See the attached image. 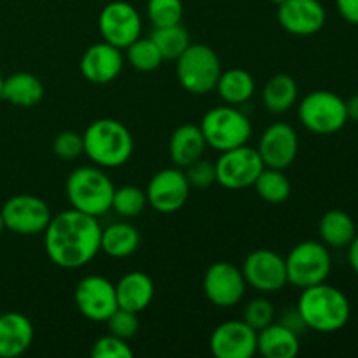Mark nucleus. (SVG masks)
I'll list each match as a JSON object with an SVG mask.
<instances>
[{
	"label": "nucleus",
	"instance_id": "f257e3e1",
	"mask_svg": "<svg viewBox=\"0 0 358 358\" xmlns=\"http://www.w3.org/2000/svg\"><path fill=\"white\" fill-rule=\"evenodd\" d=\"M101 226L96 217L76 208L51 217L44 231L49 261L63 269H79L100 254Z\"/></svg>",
	"mask_w": 358,
	"mask_h": 358
},
{
	"label": "nucleus",
	"instance_id": "7c9ffc66",
	"mask_svg": "<svg viewBox=\"0 0 358 358\" xmlns=\"http://www.w3.org/2000/svg\"><path fill=\"white\" fill-rule=\"evenodd\" d=\"M126 58H128L129 65L140 72H154L161 66L164 62L163 55L154 44L152 38H136L133 44L126 48Z\"/></svg>",
	"mask_w": 358,
	"mask_h": 358
},
{
	"label": "nucleus",
	"instance_id": "c85d7f7f",
	"mask_svg": "<svg viewBox=\"0 0 358 358\" xmlns=\"http://www.w3.org/2000/svg\"><path fill=\"white\" fill-rule=\"evenodd\" d=\"M254 187L259 198L269 205H282L290 198V192H292V185L283 170L268 166L261 171L257 180L254 182Z\"/></svg>",
	"mask_w": 358,
	"mask_h": 358
},
{
	"label": "nucleus",
	"instance_id": "2eb2a0df",
	"mask_svg": "<svg viewBox=\"0 0 358 358\" xmlns=\"http://www.w3.org/2000/svg\"><path fill=\"white\" fill-rule=\"evenodd\" d=\"M147 205L159 213H175L187 203L191 185L178 166L164 168L150 178L145 189Z\"/></svg>",
	"mask_w": 358,
	"mask_h": 358
},
{
	"label": "nucleus",
	"instance_id": "4468645a",
	"mask_svg": "<svg viewBox=\"0 0 358 358\" xmlns=\"http://www.w3.org/2000/svg\"><path fill=\"white\" fill-rule=\"evenodd\" d=\"M247 287L241 268H236L227 261L212 264L203 276V290L206 299L217 308L236 306L243 299Z\"/></svg>",
	"mask_w": 358,
	"mask_h": 358
},
{
	"label": "nucleus",
	"instance_id": "a19ab883",
	"mask_svg": "<svg viewBox=\"0 0 358 358\" xmlns=\"http://www.w3.org/2000/svg\"><path fill=\"white\" fill-rule=\"evenodd\" d=\"M348 262L353 271H355V275L358 276V234L353 238L352 243L348 245Z\"/></svg>",
	"mask_w": 358,
	"mask_h": 358
},
{
	"label": "nucleus",
	"instance_id": "58836bf2",
	"mask_svg": "<svg viewBox=\"0 0 358 358\" xmlns=\"http://www.w3.org/2000/svg\"><path fill=\"white\" fill-rule=\"evenodd\" d=\"M278 322L282 325H285L287 329H290V331H292V332H296L297 336H301V334H303V332H306V329H308L297 308H294V310H285V311H283L282 318H280Z\"/></svg>",
	"mask_w": 358,
	"mask_h": 358
},
{
	"label": "nucleus",
	"instance_id": "cd10ccee",
	"mask_svg": "<svg viewBox=\"0 0 358 358\" xmlns=\"http://www.w3.org/2000/svg\"><path fill=\"white\" fill-rule=\"evenodd\" d=\"M215 91L227 105H243L254 96L255 80L243 69H231L220 73Z\"/></svg>",
	"mask_w": 358,
	"mask_h": 358
},
{
	"label": "nucleus",
	"instance_id": "79ce46f5",
	"mask_svg": "<svg viewBox=\"0 0 358 358\" xmlns=\"http://www.w3.org/2000/svg\"><path fill=\"white\" fill-rule=\"evenodd\" d=\"M346 114H348V119L358 122V94H353L346 100Z\"/></svg>",
	"mask_w": 358,
	"mask_h": 358
},
{
	"label": "nucleus",
	"instance_id": "9d476101",
	"mask_svg": "<svg viewBox=\"0 0 358 358\" xmlns=\"http://www.w3.org/2000/svg\"><path fill=\"white\" fill-rule=\"evenodd\" d=\"M6 229L21 236H35L44 233L51 220V210L44 199L31 194L13 196L0 210Z\"/></svg>",
	"mask_w": 358,
	"mask_h": 358
},
{
	"label": "nucleus",
	"instance_id": "6e6552de",
	"mask_svg": "<svg viewBox=\"0 0 358 358\" xmlns=\"http://www.w3.org/2000/svg\"><path fill=\"white\" fill-rule=\"evenodd\" d=\"M287 282L297 289L324 283L332 271V257L327 245L320 241H303L285 257Z\"/></svg>",
	"mask_w": 358,
	"mask_h": 358
},
{
	"label": "nucleus",
	"instance_id": "4c0bfd02",
	"mask_svg": "<svg viewBox=\"0 0 358 358\" xmlns=\"http://www.w3.org/2000/svg\"><path fill=\"white\" fill-rule=\"evenodd\" d=\"M52 152L63 161H73L84 154L83 135L76 131H62L52 142Z\"/></svg>",
	"mask_w": 358,
	"mask_h": 358
},
{
	"label": "nucleus",
	"instance_id": "a878e982",
	"mask_svg": "<svg viewBox=\"0 0 358 358\" xmlns=\"http://www.w3.org/2000/svg\"><path fill=\"white\" fill-rule=\"evenodd\" d=\"M322 243L331 248L348 247L357 236V227L352 217L343 210H329L318 224Z\"/></svg>",
	"mask_w": 358,
	"mask_h": 358
},
{
	"label": "nucleus",
	"instance_id": "39448f33",
	"mask_svg": "<svg viewBox=\"0 0 358 358\" xmlns=\"http://www.w3.org/2000/svg\"><path fill=\"white\" fill-rule=\"evenodd\" d=\"M175 62L178 83L187 93L201 96L215 90L222 65L219 55L210 45L191 44Z\"/></svg>",
	"mask_w": 358,
	"mask_h": 358
},
{
	"label": "nucleus",
	"instance_id": "c9c22d12",
	"mask_svg": "<svg viewBox=\"0 0 358 358\" xmlns=\"http://www.w3.org/2000/svg\"><path fill=\"white\" fill-rule=\"evenodd\" d=\"M107 325L110 334L128 341V339H131L133 336H136V332H138L140 329L138 313H133V311L117 308V310L108 317Z\"/></svg>",
	"mask_w": 358,
	"mask_h": 358
},
{
	"label": "nucleus",
	"instance_id": "f704fd0d",
	"mask_svg": "<svg viewBox=\"0 0 358 358\" xmlns=\"http://www.w3.org/2000/svg\"><path fill=\"white\" fill-rule=\"evenodd\" d=\"M91 357L93 358H131L133 350L126 343V339L117 338V336L108 332L103 338L96 339L91 348Z\"/></svg>",
	"mask_w": 358,
	"mask_h": 358
},
{
	"label": "nucleus",
	"instance_id": "aec40b11",
	"mask_svg": "<svg viewBox=\"0 0 358 358\" xmlns=\"http://www.w3.org/2000/svg\"><path fill=\"white\" fill-rule=\"evenodd\" d=\"M34 343V325L17 311L0 315V358H16Z\"/></svg>",
	"mask_w": 358,
	"mask_h": 358
},
{
	"label": "nucleus",
	"instance_id": "f3484780",
	"mask_svg": "<svg viewBox=\"0 0 358 358\" xmlns=\"http://www.w3.org/2000/svg\"><path fill=\"white\" fill-rule=\"evenodd\" d=\"M299 150V138L296 129L287 122H275L268 126L259 140L257 152L268 168L285 170L296 161Z\"/></svg>",
	"mask_w": 358,
	"mask_h": 358
},
{
	"label": "nucleus",
	"instance_id": "f03ea898",
	"mask_svg": "<svg viewBox=\"0 0 358 358\" xmlns=\"http://www.w3.org/2000/svg\"><path fill=\"white\" fill-rule=\"evenodd\" d=\"M296 308L306 327L322 334L341 331L352 315L348 297L325 282L303 289Z\"/></svg>",
	"mask_w": 358,
	"mask_h": 358
},
{
	"label": "nucleus",
	"instance_id": "20e7f679",
	"mask_svg": "<svg viewBox=\"0 0 358 358\" xmlns=\"http://www.w3.org/2000/svg\"><path fill=\"white\" fill-rule=\"evenodd\" d=\"M66 198L72 208L100 217L112 210L114 184L100 166H80L66 178Z\"/></svg>",
	"mask_w": 358,
	"mask_h": 358
},
{
	"label": "nucleus",
	"instance_id": "ea45409f",
	"mask_svg": "<svg viewBox=\"0 0 358 358\" xmlns=\"http://www.w3.org/2000/svg\"><path fill=\"white\" fill-rule=\"evenodd\" d=\"M336 6L343 20L358 24V0H336Z\"/></svg>",
	"mask_w": 358,
	"mask_h": 358
},
{
	"label": "nucleus",
	"instance_id": "2f4dec72",
	"mask_svg": "<svg viewBox=\"0 0 358 358\" xmlns=\"http://www.w3.org/2000/svg\"><path fill=\"white\" fill-rule=\"evenodd\" d=\"M147 206V194L136 185H122L115 189L112 198V210L121 217H136Z\"/></svg>",
	"mask_w": 358,
	"mask_h": 358
},
{
	"label": "nucleus",
	"instance_id": "393cba45",
	"mask_svg": "<svg viewBox=\"0 0 358 358\" xmlns=\"http://www.w3.org/2000/svg\"><path fill=\"white\" fill-rule=\"evenodd\" d=\"M140 247V234L128 222H115L101 229L100 252L112 259H124L135 254Z\"/></svg>",
	"mask_w": 358,
	"mask_h": 358
},
{
	"label": "nucleus",
	"instance_id": "b1692460",
	"mask_svg": "<svg viewBox=\"0 0 358 358\" xmlns=\"http://www.w3.org/2000/svg\"><path fill=\"white\" fill-rule=\"evenodd\" d=\"M42 98H44V86L34 73L16 72L9 77H3L2 100L9 101L14 107H37Z\"/></svg>",
	"mask_w": 358,
	"mask_h": 358
},
{
	"label": "nucleus",
	"instance_id": "c03bdc74",
	"mask_svg": "<svg viewBox=\"0 0 358 358\" xmlns=\"http://www.w3.org/2000/svg\"><path fill=\"white\" fill-rule=\"evenodd\" d=\"M2 84H3V77L2 73H0V100H2Z\"/></svg>",
	"mask_w": 358,
	"mask_h": 358
},
{
	"label": "nucleus",
	"instance_id": "37998d69",
	"mask_svg": "<svg viewBox=\"0 0 358 358\" xmlns=\"http://www.w3.org/2000/svg\"><path fill=\"white\" fill-rule=\"evenodd\" d=\"M3 229H6V224H3V217H2V213H0V236H2Z\"/></svg>",
	"mask_w": 358,
	"mask_h": 358
},
{
	"label": "nucleus",
	"instance_id": "473e14b6",
	"mask_svg": "<svg viewBox=\"0 0 358 358\" xmlns=\"http://www.w3.org/2000/svg\"><path fill=\"white\" fill-rule=\"evenodd\" d=\"M147 16L154 28L178 24L184 16V3L182 0H149Z\"/></svg>",
	"mask_w": 358,
	"mask_h": 358
},
{
	"label": "nucleus",
	"instance_id": "f8f14e48",
	"mask_svg": "<svg viewBox=\"0 0 358 358\" xmlns=\"http://www.w3.org/2000/svg\"><path fill=\"white\" fill-rule=\"evenodd\" d=\"M241 273L248 287L261 294H273L287 285L285 259L276 252L261 248L247 255Z\"/></svg>",
	"mask_w": 358,
	"mask_h": 358
},
{
	"label": "nucleus",
	"instance_id": "5701e85b",
	"mask_svg": "<svg viewBox=\"0 0 358 358\" xmlns=\"http://www.w3.org/2000/svg\"><path fill=\"white\" fill-rule=\"evenodd\" d=\"M206 140L203 131L196 124H182L171 133L170 157L171 163L178 168H185L203 157L206 149Z\"/></svg>",
	"mask_w": 358,
	"mask_h": 358
},
{
	"label": "nucleus",
	"instance_id": "423d86ee",
	"mask_svg": "<svg viewBox=\"0 0 358 358\" xmlns=\"http://www.w3.org/2000/svg\"><path fill=\"white\" fill-rule=\"evenodd\" d=\"M203 136L206 145L219 152L236 149V147L248 143L252 136V122L241 110L234 105L227 107H215L206 112L201 119Z\"/></svg>",
	"mask_w": 358,
	"mask_h": 358
},
{
	"label": "nucleus",
	"instance_id": "ddd939ff",
	"mask_svg": "<svg viewBox=\"0 0 358 358\" xmlns=\"http://www.w3.org/2000/svg\"><path fill=\"white\" fill-rule=\"evenodd\" d=\"M77 310L91 322H107L117 310L115 285L101 275H91L80 280L73 292Z\"/></svg>",
	"mask_w": 358,
	"mask_h": 358
},
{
	"label": "nucleus",
	"instance_id": "c756f323",
	"mask_svg": "<svg viewBox=\"0 0 358 358\" xmlns=\"http://www.w3.org/2000/svg\"><path fill=\"white\" fill-rule=\"evenodd\" d=\"M150 38L157 45V49H159L164 59H177L191 45V38H189L187 30L180 23L170 24V27L154 28Z\"/></svg>",
	"mask_w": 358,
	"mask_h": 358
},
{
	"label": "nucleus",
	"instance_id": "a18cd8bd",
	"mask_svg": "<svg viewBox=\"0 0 358 358\" xmlns=\"http://www.w3.org/2000/svg\"><path fill=\"white\" fill-rule=\"evenodd\" d=\"M271 2L275 3V6H280V3H282V2H285V0H271Z\"/></svg>",
	"mask_w": 358,
	"mask_h": 358
},
{
	"label": "nucleus",
	"instance_id": "bb28decb",
	"mask_svg": "<svg viewBox=\"0 0 358 358\" xmlns=\"http://www.w3.org/2000/svg\"><path fill=\"white\" fill-rule=\"evenodd\" d=\"M297 93L299 87L294 77L287 73H276L266 83L262 90V101L271 114H283L296 105Z\"/></svg>",
	"mask_w": 358,
	"mask_h": 358
},
{
	"label": "nucleus",
	"instance_id": "6ab92c4d",
	"mask_svg": "<svg viewBox=\"0 0 358 358\" xmlns=\"http://www.w3.org/2000/svg\"><path fill=\"white\" fill-rule=\"evenodd\" d=\"M124 58L122 49L108 44V42H96L84 51L80 58V73L84 79L93 84H108L117 79L122 72Z\"/></svg>",
	"mask_w": 358,
	"mask_h": 358
},
{
	"label": "nucleus",
	"instance_id": "1a4fd4ad",
	"mask_svg": "<svg viewBox=\"0 0 358 358\" xmlns=\"http://www.w3.org/2000/svg\"><path fill=\"white\" fill-rule=\"evenodd\" d=\"M264 168L257 149L245 143L236 149L220 152V157L215 161L217 182L229 191H241L254 185Z\"/></svg>",
	"mask_w": 358,
	"mask_h": 358
},
{
	"label": "nucleus",
	"instance_id": "7ed1b4c3",
	"mask_svg": "<svg viewBox=\"0 0 358 358\" xmlns=\"http://www.w3.org/2000/svg\"><path fill=\"white\" fill-rule=\"evenodd\" d=\"M84 154L100 168H119L129 161L135 140L115 119H96L83 133Z\"/></svg>",
	"mask_w": 358,
	"mask_h": 358
},
{
	"label": "nucleus",
	"instance_id": "dca6fc26",
	"mask_svg": "<svg viewBox=\"0 0 358 358\" xmlns=\"http://www.w3.org/2000/svg\"><path fill=\"white\" fill-rule=\"evenodd\" d=\"M210 350L217 358H252L257 353V331L243 320H227L213 329Z\"/></svg>",
	"mask_w": 358,
	"mask_h": 358
},
{
	"label": "nucleus",
	"instance_id": "412c9836",
	"mask_svg": "<svg viewBox=\"0 0 358 358\" xmlns=\"http://www.w3.org/2000/svg\"><path fill=\"white\" fill-rule=\"evenodd\" d=\"M154 282L143 271H129L115 283L117 308L140 313L150 306L154 299Z\"/></svg>",
	"mask_w": 358,
	"mask_h": 358
},
{
	"label": "nucleus",
	"instance_id": "e433bc0d",
	"mask_svg": "<svg viewBox=\"0 0 358 358\" xmlns=\"http://www.w3.org/2000/svg\"><path fill=\"white\" fill-rule=\"evenodd\" d=\"M185 177H187L191 189H206L217 182L215 163L199 157L198 161L185 166Z\"/></svg>",
	"mask_w": 358,
	"mask_h": 358
},
{
	"label": "nucleus",
	"instance_id": "9b49d317",
	"mask_svg": "<svg viewBox=\"0 0 358 358\" xmlns=\"http://www.w3.org/2000/svg\"><path fill=\"white\" fill-rule=\"evenodd\" d=\"M101 38L119 49H126L142 34V17L128 2L115 0L107 3L98 16Z\"/></svg>",
	"mask_w": 358,
	"mask_h": 358
},
{
	"label": "nucleus",
	"instance_id": "4be33fe9",
	"mask_svg": "<svg viewBox=\"0 0 358 358\" xmlns=\"http://www.w3.org/2000/svg\"><path fill=\"white\" fill-rule=\"evenodd\" d=\"M299 350V336L280 322H273L257 332V353L262 357L294 358L297 357Z\"/></svg>",
	"mask_w": 358,
	"mask_h": 358
},
{
	"label": "nucleus",
	"instance_id": "a211bd4d",
	"mask_svg": "<svg viewBox=\"0 0 358 358\" xmlns=\"http://www.w3.org/2000/svg\"><path fill=\"white\" fill-rule=\"evenodd\" d=\"M276 16L283 30L299 37L318 34L327 20L320 0H285L278 6Z\"/></svg>",
	"mask_w": 358,
	"mask_h": 358
},
{
	"label": "nucleus",
	"instance_id": "72a5a7b5",
	"mask_svg": "<svg viewBox=\"0 0 358 358\" xmlns=\"http://www.w3.org/2000/svg\"><path fill=\"white\" fill-rule=\"evenodd\" d=\"M243 322L259 332L275 322V306L266 297H255L245 306Z\"/></svg>",
	"mask_w": 358,
	"mask_h": 358
},
{
	"label": "nucleus",
	"instance_id": "0eeeda50",
	"mask_svg": "<svg viewBox=\"0 0 358 358\" xmlns=\"http://www.w3.org/2000/svg\"><path fill=\"white\" fill-rule=\"evenodd\" d=\"M299 121L315 135H334L348 122L346 101L332 91H311L297 108Z\"/></svg>",
	"mask_w": 358,
	"mask_h": 358
}]
</instances>
